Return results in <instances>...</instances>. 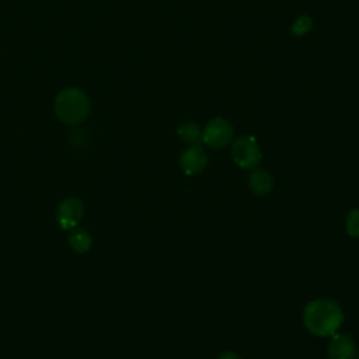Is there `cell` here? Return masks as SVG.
<instances>
[{"label":"cell","mask_w":359,"mask_h":359,"mask_svg":"<svg viewBox=\"0 0 359 359\" xmlns=\"http://www.w3.org/2000/svg\"><path fill=\"white\" fill-rule=\"evenodd\" d=\"M344 321L341 306L327 297L311 300L303 311V323L309 332L317 337H328L338 331Z\"/></svg>","instance_id":"6da1fadb"},{"label":"cell","mask_w":359,"mask_h":359,"mask_svg":"<svg viewBox=\"0 0 359 359\" xmlns=\"http://www.w3.org/2000/svg\"><path fill=\"white\" fill-rule=\"evenodd\" d=\"M53 109L63 123L77 125L87 118L90 112V100L81 90L69 87L56 95Z\"/></svg>","instance_id":"7a4b0ae2"},{"label":"cell","mask_w":359,"mask_h":359,"mask_svg":"<svg viewBox=\"0 0 359 359\" xmlns=\"http://www.w3.org/2000/svg\"><path fill=\"white\" fill-rule=\"evenodd\" d=\"M230 153L233 161L244 170H252L259 165L262 160L261 149L255 137L250 135H241L231 142Z\"/></svg>","instance_id":"3957f363"},{"label":"cell","mask_w":359,"mask_h":359,"mask_svg":"<svg viewBox=\"0 0 359 359\" xmlns=\"http://www.w3.org/2000/svg\"><path fill=\"white\" fill-rule=\"evenodd\" d=\"M233 139V126L224 118H213L202 129V142L210 149H223Z\"/></svg>","instance_id":"277c9868"},{"label":"cell","mask_w":359,"mask_h":359,"mask_svg":"<svg viewBox=\"0 0 359 359\" xmlns=\"http://www.w3.org/2000/svg\"><path fill=\"white\" fill-rule=\"evenodd\" d=\"M209 157L205 147L201 143L189 144L180 156L181 170L187 175H196L202 172L208 165Z\"/></svg>","instance_id":"5b68a950"},{"label":"cell","mask_w":359,"mask_h":359,"mask_svg":"<svg viewBox=\"0 0 359 359\" xmlns=\"http://www.w3.org/2000/svg\"><path fill=\"white\" fill-rule=\"evenodd\" d=\"M84 215V205L79 198L70 196L60 202L56 210V219L63 230L74 229Z\"/></svg>","instance_id":"8992f818"},{"label":"cell","mask_w":359,"mask_h":359,"mask_svg":"<svg viewBox=\"0 0 359 359\" xmlns=\"http://www.w3.org/2000/svg\"><path fill=\"white\" fill-rule=\"evenodd\" d=\"M328 356L330 359H355L356 358V344L355 339L348 334H332L328 342Z\"/></svg>","instance_id":"52a82bcc"},{"label":"cell","mask_w":359,"mask_h":359,"mask_svg":"<svg viewBox=\"0 0 359 359\" xmlns=\"http://www.w3.org/2000/svg\"><path fill=\"white\" fill-rule=\"evenodd\" d=\"M248 185L255 195L265 196L273 188V177L269 174V171L257 168V170H252L251 174L248 175Z\"/></svg>","instance_id":"ba28073f"},{"label":"cell","mask_w":359,"mask_h":359,"mask_svg":"<svg viewBox=\"0 0 359 359\" xmlns=\"http://www.w3.org/2000/svg\"><path fill=\"white\" fill-rule=\"evenodd\" d=\"M67 243L73 251H76L79 254H84L91 248L93 238H91L90 233H87L84 229H73L69 233Z\"/></svg>","instance_id":"9c48e42d"},{"label":"cell","mask_w":359,"mask_h":359,"mask_svg":"<svg viewBox=\"0 0 359 359\" xmlns=\"http://www.w3.org/2000/svg\"><path fill=\"white\" fill-rule=\"evenodd\" d=\"M177 135L180 140L187 144H196L202 142V129L195 122H182L177 129Z\"/></svg>","instance_id":"30bf717a"},{"label":"cell","mask_w":359,"mask_h":359,"mask_svg":"<svg viewBox=\"0 0 359 359\" xmlns=\"http://www.w3.org/2000/svg\"><path fill=\"white\" fill-rule=\"evenodd\" d=\"M311 27H313L311 18H310L309 15L303 14V15H299V17L292 22L290 31H292V34H293L294 36H303V35L309 34V31L311 29Z\"/></svg>","instance_id":"8fae6325"},{"label":"cell","mask_w":359,"mask_h":359,"mask_svg":"<svg viewBox=\"0 0 359 359\" xmlns=\"http://www.w3.org/2000/svg\"><path fill=\"white\" fill-rule=\"evenodd\" d=\"M346 233L353 237V238H359V209H352L349 210L348 216H346Z\"/></svg>","instance_id":"7c38bea8"},{"label":"cell","mask_w":359,"mask_h":359,"mask_svg":"<svg viewBox=\"0 0 359 359\" xmlns=\"http://www.w3.org/2000/svg\"><path fill=\"white\" fill-rule=\"evenodd\" d=\"M217 359H243L240 355H237L236 352H231V351H224L222 352Z\"/></svg>","instance_id":"4fadbf2b"}]
</instances>
